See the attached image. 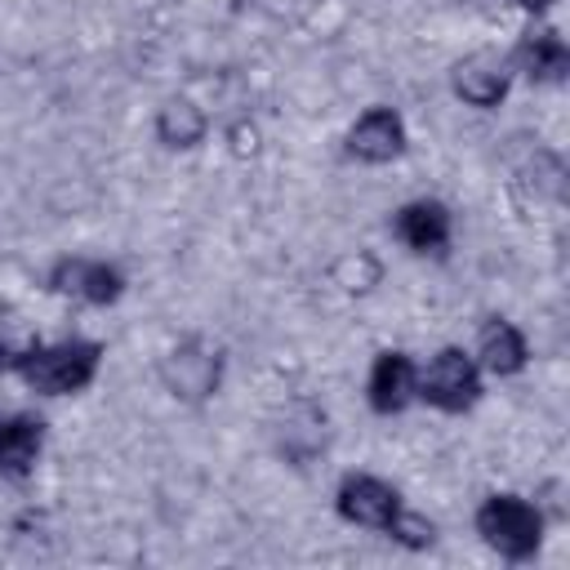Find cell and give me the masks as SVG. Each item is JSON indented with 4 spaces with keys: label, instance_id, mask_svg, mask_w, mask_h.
I'll use <instances>...</instances> for the list:
<instances>
[{
    "label": "cell",
    "instance_id": "cell-1",
    "mask_svg": "<svg viewBox=\"0 0 570 570\" xmlns=\"http://www.w3.org/2000/svg\"><path fill=\"white\" fill-rule=\"evenodd\" d=\"M334 512L352 525H365V530H379L405 548H432L436 543V525L419 512H405L396 485H387L383 476L374 472H347L334 490Z\"/></svg>",
    "mask_w": 570,
    "mask_h": 570
},
{
    "label": "cell",
    "instance_id": "cell-2",
    "mask_svg": "<svg viewBox=\"0 0 570 570\" xmlns=\"http://www.w3.org/2000/svg\"><path fill=\"white\" fill-rule=\"evenodd\" d=\"M476 534L503 561H530L543 543V512L521 494H485L476 508Z\"/></svg>",
    "mask_w": 570,
    "mask_h": 570
},
{
    "label": "cell",
    "instance_id": "cell-3",
    "mask_svg": "<svg viewBox=\"0 0 570 570\" xmlns=\"http://www.w3.org/2000/svg\"><path fill=\"white\" fill-rule=\"evenodd\" d=\"M98 365H102V347L94 338H58V343H40L36 356L18 370V379L40 396H71L98 379Z\"/></svg>",
    "mask_w": 570,
    "mask_h": 570
},
{
    "label": "cell",
    "instance_id": "cell-4",
    "mask_svg": "<svg viewBox=\"0 0 570 570\" xmlns=\"http://www.w3.org/2000/svg\"><path fill=\"white\" fill-rule=\"evenodd\" d=\"M414 396L445 414H463L481 401V365L463 347H441L423 370H414Z\"/></svg>",
    "mask_w": 570,
    "mask_h": 570
},
{
    "label": "cell",
    "instance_id": "cell-5",
    "mask_svg": "<svg viewBox=\"0 0 570 570\" xmlns=\"http://www.w3.org/2000/svg\"><path fill=\"white\" fill-rule=\"evenodd\" d=\"M160 383L174 401H187V405H200L218 392L223 383V356L218 347H209L205 338H183L178 347H169L160 356Z\"/></svg>",
    "mask_w": 570,
    "mask_h": 570
},
{
    "label": "cell",
    "instance_id": "cell-6",
    "mask_svg": "<svg viewBox=\"0 0 570 570\" xmlns=\"http://www.w3.org/2000/svg\"><path fill=\"white\" fill-rule=\"evenodd\" d=\"M53 294L62 298H76V303H89V307H107L125 294V272L107 258H58L49 267V281H45Z\"/></svg>",
    "mask_w": 570,
    "mask_h": 570
},
{
    "label": "cell",
    "instance_id": "cell-7",
    "mask_svg": "<svg viewBox=\"0 0 570 570\" xmlns=\"http://www.w3.org/2000/svg\"><path fill=\"white\" fill-rule=\"evenodd\" d=\"M508 85H512V71H508V62L494 58V53H468V58H459V62L450 67V89H454L468 107H481V111L499 107L503 94H508Z\"/></svg>",
    "mask_w": 570,
    "mask_h": 570
},
{
    "label": "cell",
    "instance_id": "cell-8",
    "mask_svg": "<svg viewBox=\"0 0 570 570\" xmlns=\"http://www.w3.org/2000/svg\"><path fill=\"white\" fill-rule=\"evenodd\" d=\"M401 151H405V120L392 107H370L347 129V156H356L365 165H387Z\"/></svg>",
    "mask_w": 570,
    "mask_h": 570
},
{
    "label": "cell",
    "instance_id": "cell-9",
    "mask_svg": "<svg viewBox=\"0 0 570 570\" xmlns=\"http://www.w3.org/2000/svg\"><path fill=\"white\" fill-rule=\"evenodd\" d=\"M392 232L414 254H445V245L454 236V218H450V209L441 200H410V205L396 209Z\"/></svg>",
    "mask_w": 570,
    "mask_h": 570
},
{
    "label": "cell",
    "instance_id": "cell-10",
    "mask_svg": "<svg viewBox=\"0 0 570 570\" xmlns=\"http://www.w3.org/2000/svg\"><path fill=\"white\" fill-rule=\"evenodd\" d=\"M485 374L494 379H512L525 370L530 361V347H525V334L508 321V316H485L481 330H476V356H472Z\"/></svg>",
    "mask_w": 570,
    "mask_h": 570
},
{
    "label": "cell",
    "instance_id": "cell-11",
    "mask_svg": "<svg viewBox=\"0 0 570 570\" xmlns=\"http://www.w3.org/2000/svg\"><path fill=\"white\" fill-rule=\"evenodd\" d=\"M414 370L419 365L405 352H379L370 365V383H365L370 410L374 414H401L414 401Z\"/></svg>",
    "mask_w": 570,
    "mask_h": 570
},
{
    "label": "cell",
    "instance_id": "cell-12",
    "mask_svg": "<svg viewBox=\"0 0 570 570\" xmlns=\"http://www.w3.org/2000/svg\"><path fill=\"white\" fill-rule=\"evenodd\" d=\"M45 450V419L36 414H0V476H31Z\"/></svg>",
    "mask_w": 570,
    "mask_h": 570
},
{
    "label": "cell",
    "instance_id": "cell-13",
    "mask_svg": "<svg viewBox=\"0 0 570 570\" xmlns=\"http://www.w3.org/2000/svg\"><path fill=\"white\" fill-rule=\"evenodd\" d=\"M512 62H517L530 80H539V85H561L566 71H570V49H566V40H561L557 27H534V31L521 36Z\"/></svg>",
    "mask_w": 570,
    "mask_h": 570
},
{
    "label": "cell",
    "instance_id": "cell-14",
    "mask_svg": "<svg viewBox=\"0 0 570 570\" xmlns=\"http://www.w3.org/2000/svg\"><path fill=\"white\" fill-rule=\"evenodd\" d=\"M205 129H209V120H205V111L191 102V98H165L160 102V111H156V138L165 142V147H196L200 138H205Z\"/></svg>",
    "mask_w": 570,
    "mask_h": 570
},
{
    "label": "cell",
    "instance_id": "cell-15",
    "mask_svg": "<svg viewBox=\"0 0 570 570\" xmlns=\"http://www.w3.org/2000/svg\"><path fill=\"white\" fill-rule=\"evenodd\" d=\"M36 347H40V330H36V321H27V312H18V307H0V370H22L31 356H36Z\"/></svg>",
    "mask_w": 570,
    "mask_h": 570
},
{
    "label": "cell",
    "instance_id": "cell-16",
    "mask_svg": "<svg viewBox=\"0 0 570 570\" xmlns=\"http://www.w3.org/2000/svg\"><path fill=\"white\" fill-rule=\"evenodd\" d=\"M517 4H521L525 13H548V9H552V0H517Z\"/></svg>",
    "mask_w": 570,
    "mask_h": 570
}]
</instances>
